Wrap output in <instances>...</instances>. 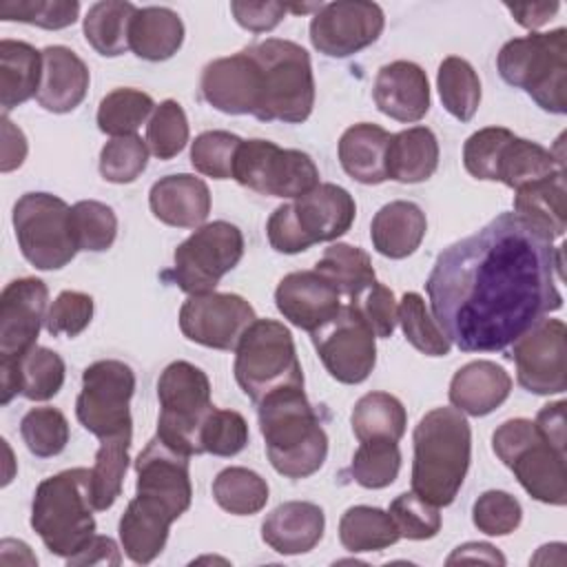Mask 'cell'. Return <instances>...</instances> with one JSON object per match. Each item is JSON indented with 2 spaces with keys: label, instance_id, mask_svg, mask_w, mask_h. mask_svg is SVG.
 <instances>
[{
  "label": "cell",
  "instance_id": "obj_29",
  "mask_svg": "<svg viewBox=\"0 0 567 567\" xmlns=\"http://www.w3.org/2000/svg\"><path fill=\"white\" fill-rule=\"evenodd\" d=\"M512 392L509 372L487 359L470 361L450 381V403L463 414L485 416L494 412Z\"/></svg>",
  "mask_w": 567,
  "mask_h": 567
},
{
  "label": "cell",
  "instance_id": "obj_56",
  "mask_svg": "<svg viewBox=\"0 0 567 567\" xmlns=\"http://www.w3.org/2000/svg\"><path fill=\"white\" fill-rule=\"evenodd\" d=\"M520 518H523L520 503L503 489L483 492L472 505V520L478 527V532L487 536L512 534L520 525Z\"/></svg>",
  "mask_w": 567,
  "mask_h": 567
},
{
  "label": "cell",
  "instance_id": "obj_45",
  "mask_svg": "<svg viewBox=\"0 0 567 567\" xmlns=\"http://www.w3.org/2000/svg\"><path fill=\"white\" fill-rule=\"evenodd\" d=\"M401 452L396 441H363L352 456L348 474L365 489H381L396 481Z\"/></svg>",
  "mask_w": 567,
  "mask_h": 567
},
{
  "label": "cell",
  "instance_id": "obj_63",
  "mask_svg": "<svg viewBox=\"0 0 567 567\" xmlns=\"http://www.w3.org/2000/svg\"><path fill=\"white\" fill-rule=\"evenodd\" d=\"M505 9L514 16V20L525 27V29H538L543 27L547 20H551V16L560 9L558 2H532V4H512L505 2Z\"/></svg>",
  "mask_w": 567,
  "mask_h": 567
},
{
  "label": "cell",
  "instance_id": "obj_4",
  "mask_svg": "<svg viewBox=\"0 0 567 567\" xmlns=\"http://www.w3.org/2000/svg\"><path fill=\"white\" fill-rule=\"evenodd\" d=\"M93 509L91 470H62L35 487L31 527L51 554L71 558L95 534Z\"/></svg>",
  "mask_w": 567,
  "mask_h": 567
},
{
  "label": "cell",
  "instance_id": "obj_48",
  "mask_svg": "<svg viewBox=\"0 0 567 567\" xmlns=\"http://www.w3.org/2000/svg\"><path fill=\"white\" fill-rule=\"evenodd\" d=\"M20 434L31 454L49 458L66 447L69 421L55 408H31L20 421Z\"/></svg>",
  "mask_w": 567,
  "mask_h": 567
},
{
  "label": "cell",
  "instance_id": "obj_46",
  "mask_svg": "<svg viewBox=\"0 0 567 567\" xmlns=\"http://www.w3.org/2000/svg\"><path fill=\"white\" fill-rule=\"evenodd\" d=\"M399 323L405 339L427 357L450 354V339L427 312V306L419 292H405L399 303Z\"/></svg>",
  "mask_w": 567,
  "mask_h": 567
},
{
  "label": "cell",
  "instance_id": "obj_30",
  "mask_svg": "<svg viewBox=\"0 0 567 567\" xmlns=\"http://www.w3.org/2000/svg\"><path fill=\"white\" fill-rule=\"evenodd\" d=\"M427 230V219L414 202L396 199L377 210L370 224V239L379 255L403 259L412 255Z\"/></svg>",
  "mask_w": 567,
  "mask_h": 567
},
{
  "label": "cell",
  "instance_id": "obj_3",
  "mask_svg": "<svg viewBox=\"0 0 567 567\" xmlns=\"http://www.w3.org/2000/svg\"><path fill=\"white\" fill-rule=\"evenodd\" d=\"M259 430L270 465L286 478L319 472L328 454V434L303 388H284L257 403Z\"/></svg>",
  "mask_w": 567,
  "mask_h": 567
},
{
  "label": "cell",
  "instance_id": "obj_22",
  "mask_svg": "<svg viewBox=\"0 0 567 567\" xmlns=\"http://www.w3.org/2000/svg\"><path fill=\"white\" fill-rule=\"evenodd\" d=\"M275 303L284 319L308 332L321 328L343 306L341 295L315 270L286 275L275 290Z\"/></svg>",
  "mask_w": 567,
  "mask_h": 567
},
{
  "label": "cell",
  "instance_id": "obj_8",
  "mask_svg": "<svg viewBox=\"0 0 567 567\" xmlns=\"http://www.w3.org/2000/svg\"><path fill=\"white\" fill-rule=\"evenodd\" d=\"M235 352V379L255 405L277 390L303 388L295 339L281 321L257 319Z\"/></svg>",
  "mask_w": 567,
  "mask_h": 567
},
{
  "label": "cell",
  "instance_id": "obj_43",
  "mask_svg": "<svg viewBox=\"0 0 567 567\" xmlns=\"http://www.w3.org/2000/svg\"><path fill=\"white\" fill-rule=\"evenodd\" d=\"M215 503L235 516H250L266 507L268 483L248 467H226L213 481Z\"/></svg>",
  "mask_w": 567,
  "mask_h": 567
},
{
  "label": "cell",
  "instance_id": "obj_59",
  "mask_svg": "<svg viewBox=\"0 0 567 567\" xmlns=\"http://www.w3.org/2000/svg\"><path fill=\"white\" fill-rule=\"evenodd\" d=\"M230 11L239 27L252 33H266L272 31L284 16L288 13V4L281 2H246V0H233Z\"/></svg>",
  "mask_w": 567,
  "mask_h": 567
},
{
  "label": "cell",
  "instance_id": "obj_31",
  "mask_svg": "<svg viewBox=\"0 0 567 567\" xmlns=\"http://www.w3.org/2000/svg\"><path fill=\"white\" fill-rule=\"evenodd\" d=\"M390 137L392 133L370 122L346 128L339 140V162L343 171L359 184L385 182V153Z\"/></svg>",
  "mask_w": 567,
  "mask_h": 567
},
{
  "label": "cell",
  "instance_id": "obj_13",
  "mask_svg": "<svg viewBox=\"0 0 567 567\" xmlns=\"http://www.w3.org/2000/svg\"><path fill=\"white\" fill-rule=\"evenodd\" d=\"M233 179L270 197H299L319 184L312 157L297 148H281L270 140H241Z\"/></svg>",
  "mask_w": 567,
  "mask_h": 567
},
{
  "label": "cell",
  "instance_id": "obj_34",
  "mask_svg": "<svg viewBox=\"0 0 567 567\" xmlns=\"http://www.w3.org/2000/svg\"><path fill=\"white\" fill-rule=\"evenodd\" d=\"M184 42V22L168 7H142L128 29V49L148 62L173 58Z\"/></svg>",
  "mask_w": 567,
  "mask_h": 567
},
{
  "label": "cell",
  "instance_id": "obj_25",
  "mask_svg": "<svg viewBox=\"0 0 567 567\" xmlns=\"http://www.w3.org/2000/svg\"><path fill=\"white\" fill-rule=\"evenodd\" d=\"M89 66L69 47L53 44L42 51V80L38 104L51 113H69L82 104L89 91Z\"/></svg>",
  "mask_w": 567,
  "mask_h": 567
},
{
  "label": "cell",
  "instance_id": "obj_5",
  "mask_svg": "<svg viewBox=\"0 0 567 567\" xmlns=\"http://www.w3.org/2000/svg\"><path fill=\"white\" fill-rule=\"evenodd\" d=\"M501 78L523 89L543 111L567 113V29L505 42L496 55Z\"/></svg>",
  "mask_w": 567,
  "mask_h": 567
},
{
  "label": "cell",
  "instance_id": "obj_9",
  "mask_svg": "<svg viewBox=\"0 0 567 567\" xmlns=\"http://www.w3.org/2000/svg\"><path fill=\"white\" fill-rule=\"evenodd\" d=\"M494 454L514 472L523 489L547 505L567 503L565 454L556 452L529 419H509L492 434Z\"/></svg>",
  "mask_w": 567,
  "mask_h": 567
},
{
  "label": "cell",
  "instance_id": "obj_24",
  "mask_svg": "<svg viewBox=\"0 0 567 567\" xmlns=\"http://www.w3.org/2000/svg\"><path fill=\"white\" fill-rule=\"evenodd\" d=\"M64 372L62 357L44 346H33L18 361H0V403L7 405L16 394L49 401L62 390Z\"/></svg>",
  "mask_w": 567,
  "mask_h": 567
},
{
  "label": "cell",
  "instance_id": "obj_28",
  "mask_svg": "<svg viewBox=\"0 0 567 567\" xmlns=\"http://www.w3.org/2000/svg\"><path fill=\"white\" fill-rule=\"evenodd\" d=\"M173 520L177 518L166 505L135 494L120 518V543L124 554L137 565L153 563L168 540Z\"/></svg>",
  "mask_w": 567,
  "mask_h": 567
},
{
  "label": "cell",
  "instance_id": "obj_2",
  "mask_svg": "<svg viewBox=\"0 0 567 567\" xmlns=\"http://www.w3.org/2000/svg\"><path fill=\"white\" fill-rule=\"evenodd\" d=\"M412 492L436 507L450 505L470 467L472 430L456 408H434L414 427Z\"/></svg>",
  "mask_w": 567,
  "mask_h": 567
},
{
  "label": "cell",
  "instance_id": "obj_62",
  "mask_svg": "<svg viewBox=\"0 0 567 567\" xmlns=\"http://www.w3.org/2000/svg\"><path fill=\"white\" fill-rule=\"evenodd\" d=\"M27 157V137L24 133L7 117L2 115V159L0 171L9 173L22 166Z\"/></svg>",
  "mask_w": 567,
  "mask_h": 567
},
{
  "label": "cell",
  "instance_id": "obj_32",
  "mask_svg": "<svg viewBox=\"0 0 567 567\" xmlns=\"http://www.w3.org/2000/svg\"><path fill=\"white\" fill-rule=\"evenodd\" d=\"M439 166V140L427 126H412L390 137L385 153L388 179L419 184L434 175Z\"/></svg>",
  "mask_w": 567,
  "mask_h": 567
},
{
  "label": "cell",
  "instance_id": "obj_27",
  "mask_svg": "<svg viewBox=\"0 0 567 567\" xmlns=\"http://www.w3.org/2000/svg\"><path fill=\"white\" fill-rule=\"evenodd\" d=\"M148 206L166 226L199 228L210 213V190L202 177L166 175L151 186Z\"/></svg>",
  "mask_w": 567,
  "mask_h": 567
},
{
  "label": "cell",
  "instance_id": "obj_61",
  "mask_svg": "<svg viewBox=\"0 0 567 567\" xmlns=\"http://www.w3.org/2000/svg\"><path fill=\"white\" fill-rule=\"evenodd\" d=\"M69 565H120L122 556L113 538L109 536H91L80 551H75L71 558H66Z\"/></svg>",
  "mask_w": 567,
  "mask_h": 567
},
{
  "label": "cell",
  "instance_id": "obj_12",
  "mask_svg": "<svg viewBox=\"0 0 567 567\" xmlns=\"http://www.w3.org/2000/svg\"><path fill=\"white\" fill-rule=\"evenodd\" d=\"M244 255L241 230L224 219L204 224L173 252V270L164 272L188 295L213 292L219 279L230 272Z\"/></svg>",
  "mask_w": 567,
  "mask_h": 567
},
{
  "label": "cell",
  "instance_id": "obj_6",
  "mask_svg": "<svg viewBox=\"0 0 567 567\" xmlns=\"http://www.w3.org/2000/svg\"><path fill=\"white\" fill-rule=\"evenodd\" d=\"M248 53L255 58L261 75V97L255 117L286 124L306 122L315 106V75L308 51L297 42L268 38L250 44Z\"/></svg>",
  "mask_w": 567,
  "mask_h": 567
},
{
  "label": "cell",
  "instance_id": "obj_20",
  "mask_svg": "<svg viewBox=\"0 0 567 567\" xmlns=\"http://www.w3.org/2000/svg\"><path fill=\"white\" fill-rule=\"evenodd\" d=\"M202 97L228 115H255L261 97V75L248 49L217 58L202 71Z\"/></svg>",
  "mask_w": 567,
  "mask_h": 567
},
{
  "label": "cell",
  "instance_id": "obj_49",
  "mask_svg": "<svg viewBox=\"0 0 567 567\" xmlns=\"http://www.w3.org/2000/svg\"><path fill=\"white\" fill-rule=\"evenodd\" d=\"M188 142V120L179 102L164 100L155 106L146 124V146L157 159H171Z\"/></svg>",
  "mask_w": 567,
  "mask_h": 567
},
{
  "label": "cell",
  "instance_id": "obj_16",
  "mask_svg": "<svg viewBox=\"0 0 567 567\" xmlns=\"http://www.w3.org/2000/svg\"><path fill=\"white\" fill-rule=\"evenodd\" d=\"M255 321V308L233 292L190 295L179 308L182 334L215 350H235Z\"/></svg>",
  "mask_w": 567,
  "mask_h": 567
},
{
  "label": "cell",
  "instance_id": "obj_35",
  "mask_svg": "<svg viewBox=\"0 0 567 567\" xmlns=\"http://www.w3.org/2000/svg\"><path fill=\"white\" fill-rule=\"evenodd\" d=\"M42 80V51L20 40L0 42V106L4 115L38 95Z\"/></svg>",
  "mask_w": 567,
  "mask_h": 567
},
{
  "label": "cell",
  "instance_id": "obj_50",
  "mask_svg": "<svg viewBox=\"0 0 567 567\" xmlns=\"http://www.w3.org/2000/svg\"><path fill=\"white\" fill-rule=\"evenodd\" d=\"M148 164V146L140 135L109 140L100 151V173L106 182L131 184Z\"/></svg>",
  "mask_w": 567,
  "mask_h": 567
},
{
  "label": "cell",
  "instance_id": "obj_44",
  "mask_svg": "<svg viewBox=\"0 0 567 567\" xmlns=\"http://www.w3.org/2000/svg\"><path fill=\"white\" fill-rule=\"evenodd\" d=\"M155 106L153 97L140 89H115L97 106V128L111 137L135 135Z\"/></svg>",
  "mask_w": 567,
  "mask_h": 567
},
{
  "label": "cell",
  "instance_id": "obj_54",
  "mask_svg": "<svg viewBox=\"0 0 567 567\" xmlns=\"http://www.w3.org/2000/svg\"><path fill=\"white\" fill-rule=\"evenodd\" d=\"M80 4L75 0H4L0 2L2 20L29 22L42 29H64L78 20Z\"/></svg>",
  "mask_w": 567,
  "mask_h": 567
},
{
  "label": "cell",
  "instance_id": "obj_26",
  "mask_svg": "<svg viewBox=\"0 0 567 567\" xmlns=\"http://www.w3.org/2000/svg\"><path fill=\"white\" fill-rule=\"evenodd\" d=\"M326 514L308 501L277 505L261 523V540L277 554L297 556L317 547L323 538Z\"/></svg>",
  "mask_w": 567,
  "mask_h": 567
},
{
  "label": "cell",
  "instance_id": "obj_39",
  "mask_svg": "<svg viewBox=\"0 0 567 567\" xmlns=\"http://www.w3.org/2000/svg\"><path fill=\"white\" fill-rule=\"evenodd\" d=\"M401 538L390 512L370 505L348 507L339 520V540L352 551H381Z\"/></svg>",
  "mask_w": 567,
  "mask_h": 567
},
{
  "label": "cell",
  "instance_id": "obj_40",
  "mask_svg": "<svg viewBox=\"0 0 567 567\" xmlns=\"http://www.w3.org/2000/svg\"><path fill=\"white\" fill-rule=\"evenodd\" d=\"M315 272H319L339 295L348 299L357 297L365 286L377 281L370 255L350 244L328 246L317 261Z\"/></svg>",
  "mask_w": 567,
  "mask_h": 567
},
{
  "label": "cell",
  "instance_id": "obj_37",
  "mask_svg": "<svg viewBox=\"0 0 567 567\" xmlns=\"http://www.w3.org/2000/svg\"><path fill=\"white\" fill-rule=\"evenodd\" d=\"M350 425L359 443L379 439L399 441L405 434L408 414L396 396L388 392H368L354 403Z\"/></svg>",
  "mask_w": 567,
  "mask_h": 567
},
{
  "label": "cell",
  "instance_id": "obj_36",
  "mask_svg": "<svg viewBox=\"0 0 567 567\" xmlns=\"http://www.w3.org/2000/svg\"><path fill=\"white\" fill-rule=\"evenodd\" d=\"M558 171H565L563 157H556L538 142L514 135L501 153L496 182H503L505 186L518 190L520 186L551 177Z\"/></svg>",
  "mask_w": 567,
  "mask_h": 567
},
{
  "label": "cell",
  "instance_id": "obj_38",
  "mask_svg": "<svg viewBox=\"0 0 567 567\" xmlns=\"http://www.w3.org/2000/svg\"><path fill=\"white\" fill-rule=\"evenodd\" d=\"M137 7L122 0H102L84 16V38L104 58H117L128 49V29Z\"/></svg>",
  "mask_w": 567,
  "mask_h": 567
},
{
  "label": "cell",
  "instance_id": "obj_18",
  "mask_svg": "<svg viewBox=\"0 0 567 567\" xmlns=\"http://www.w3.org/2000/svg\"><path fill=\"white\" fill-rule=\"evenodd\" d=\"M383 27L385 16L377 2H328L321 4L310 20V42L328 58H348L374 44Z\"/></svg>",
  "mask_w": 567,
  "mask_h": 567
},
{
  "label": "cell",
  "instance_id": "obj_55",
  "mask_svg": "<svg viewBox=\"0 0 567 567\" xmlns=\"http://www.w3.org/2000/svg\"><path fill=\"white\" fill-rule=\"evenodd\" d=\"M390 516L396 523L401 538L427 540L434 538L441 529L439 507L427 503L414 492H403L390 503Z\"/></svg>",
  "mask_w": 567,
  "mask_h": 567
},
{
  "label": "cell",
  "instance_id": "obj_58",
  "mask_svg": "<svg viewBox=\"0 0 567 567\" xmlns=\"http://www.w3.org/2000/svg\"><path fill=\"white\" fill-rule=\"evenodd\" d=\"M93 319V297L80 290H62L44 317V328L53 337H78Z\"/></svg>",
  "mask_w": 567,
  "mask_h": 567
},
{
  "label": "cell",
  "instance_id": "obj_33",
  "mask_svg": "<svg viewBox=\"0 0 567 567\" xmlns=\"http://www.w3.org/2000/svg\"><path fill=\"white\" fill-rule=\"evenodd\" d=\"M565 195V171H558L551 177L520 186L514 195V213L554 241L567 228Z\"/></svg>",
  "mask_w": 567,
  "mask_h": 567
},
{
  "label": "cell",
  "instance_id": "obj_64",
  "mask_svg": "<svg viewBox=\"0 0 567 567\" xmlns=\"http://www.w3.org/2000/svg\"><path fill=\"white\" fill-rule=\"evenodd\" d=\"M458 560H483V563H492V565H505V556L489 543H465V545L456 547L450 554L447 565H454Z\"/></svg>",
  "mask_w": 567,
  "mask_h": 567
},
{
  "label": "cell",
  "instance_id": "obj_42",
  "mask_svg": "<svg viewBox=\"0 0 567 567\" xmlns=\"http://www.w3.org/2000/svg\"><path fill=\"white\" fill-rule=\"evenodd\" d=\"M436 86L450 115L461 122H470L474 117L481 104V80L467 60L458 55L445 58L436 73Z\"/></svg>",
  "mask_w": 567,
  "mask_h": 567
},
{
  "label": "cell",
  "instance_id": "obj_60",
  "mask_svg": "<svg viewBox=\"0 0 567 567\" xmlns=\"http://www.w3.org/2000/svg\"><path fill=\"white\" fill-rule=\"evenodd\" d=\"M565 401H556L545 405L538 414H536V430L540 432V436L560 454H565V443H567V427H565Z\"/></svg>",
  "mask_w": 567,
  "mask_h": 567
},
{
  "label": "cell",
  "instance_id": "obj_11",
  "mask_svg": "<svg viewBox=\"0 0 567 567\" xmlns=\"http://www.w3.org/2000/svg\"><path fill=\"white\" fill-rule=\"evenodd\" d=\"M13 230L22 257L38 270L64 268L78 252L71 206L51 193H24L13 204Z\"/></svg>",
  "mask_w": 567,
  "mask_h": 567
},
{
  "label": "cell",
  "instance_id": "obj_19",
  "mask_svg": "<svg viewBox=\"0 0 567 567\" xmlns=\"http://www.w3.org/2000/svg\"><path fill=\"white\" fill-rule=\"evenodd\" d=\"M47 301L49 288L42 279L22 277L4 286L0 295V361H18L38 346Z\"/></svg>",
  "mask_w": 567,
  "mask_h": 567
},
{
  "label": "cell",
  "instance_id": "obj_53",
  "mask_svg": "<svg viewBox=\"0 0 567 567\" xmlns=\"http://www.w3.org/2000/svg\"><path fill=\"white\" fill-rule=\"evenodd\" d=\"M514 133L505 126H487L472 133L463 144V166L476 179L496 182L498 159Z\"/></svg>",
  "mask_w": 567,
  "mask_h": 567
},
{
  "label": "cell",
  "instance_id": "obj_7",
  "mask_svg": "<svg viewBox=\"0 0 567 567\" xmlns=\"http://www.w3.org/2000/svg\"><path fill=\"white\" fill-rule=\"evenodd\" d=\"M354 197L337 184H317L272 210L266 224L270 246L284 255H297L319 241L346 235L354 221Z\"/></svg>",
  "mask_w": 567,
  "mask_h": 567
},
{
  "label": "cell",
  "instance_id": "obj_14",
  "mask_svg": "<svg viewBox=\"0 0 567 567\" xmlns=\"http://www.w3.org/2000/svg\"><path fill=\"white\" fill-rule=\"evenodd\" d=\"M135 392L133 370L117 359H102L82 372L75 416L97 439L133 434L128 401Z\"/></svg>",
  "mask_w": 567,
  "mask_h": 567
},
{
  "label": "cell",
  "instance_id": "obj_41",
  "mask_svg": "<svg viewBox=\"0 0 567 567\" xmlns=\"http://www.w3.org/2000/svg\"><path fill=\"white\" fill-rule=\"evenodd\" d=\"M133 434L100 439L95 463L91 467V501L95 512L109 509L122 494L128 470V450Z\"/></svg>",
  "mask_w": 567,
  "mask_h": 567
},
{
  "label": "cell",
  "instance_id": "obj_52",
  "mask_svg": "<svg viewBox=\"0 0 567 567\" xmlns=\"http://www.w3.org/2000/svg\"><path fill=\"white\" fill-rule=\"evenodd\" d=\"M248 443V423L235 410L213 408L199 430L202 454L235 456Z\"/></svg>",
  "mask_w": 567,
  "mask_h": 567
},
{
  "label": "cell",
  "instance_id": "obj_23",
  "mask_svg": "<svg viewBox=\"0 0 567 567\" xmlns=\"http://www.w3.org/2000/svg\"><path fill=\"white\" fill-rule=\"evenodd\" d=\"M372 97L377 109L396 122H419L430 111V82L410 60H394L377 71Z\"/></svg>",
  "mask_w": 567,
  "mask_h": 567
},
{
  "label": "cell",
  "instance_id": "obj_17",
  "mask_svg": "<svg viewBox=\"0 0 567 567\" xmlns=\"http://www.w3.org/2000/svg\"><path fill=\"white\" fill-rule=\"evenodd\" d=\"M567 328L560 319H538L512 343L518 383L534 394L567 390Z\"/></svg>",
  "mask_w": 567,
  "mask_h": 567
},
{
  "label": "cell",
  "instance_id": "obj_51",
  "mask_svg": "<svg viewBox=\"0 0 567 567\" xmlns=\"http://www.w3.org/2000/svg\"><path fill=\"white\" fill-rule=\"evenodd\" d=\"M241 137L228 131H204L190 144V164L213 179H230Z\"/></svg>",
  "mask_w": 567,
  "mask_h": 567
},
{
  "label": "cell",
  "instance_id": "obj_1",
  "mask_svg": "<svg viewBox=\"0 0 567 567\" xmlns=\"http://www.w3.org/2000/svg\"><path fill=\"white\" fill-rule=\"evenodd\" d=\"M563 248L516 213L439 252L425 281L434 321L463 352H501L563 306Z\"/></svg>",
  "mask_w": 567,
  "mask_h": 567
},
{
  "label": "cell",
  "instance_id": "obj_15",
  "mask_svg": "<svg viewBox=\"0 0 567 567\" xmlns=\"http://www.w3.org/2000/svg\"><path fill=\"white\" fill-rule=\"evenodd\" d=\"M310 334L332 379L354 385L370 377L377 363V337L350 303L341 306L330 321Z\"/></svg>",
  "mask_w": 567,
  "mask_h": 567
},
{
  "label": "cell",
  "instance_id": "obj_10",
  "mask_svg": "<svg viewBox=\"0 0 567 567\" xmlns=\"http://www.w3.org/2000/svg\"><path fill=\"white\" fill-rule=\"evenodd\" d=\"M157 399L162 410L155 436L184 456L202 454L199 430L215 408L206 372L188 361L168 363L157 381Z\"/></svg>",
  "mask_w": 567,
  "mask_h": 567
},
{
  "label": "cell",
  "instance_id": "obj_57",
  "mask_svg": "<svg viewBox=\"0 0 567 567\" xmlns=\"http://www.w3.org/2000/svg\"><path fill=\"white\" fill-rule=\"evenodd\" d=\"M348 303L359 312V317L368 323L374 337L379 339L392 337L399 323V303L394 299V292L388 286L372 281L357 297L348 299Z\"/></svg>",
  "mask_w": 567,
  "mask_h": 567
},
{
  "label": "cell",
  "instance_id": "obj_47",
  "mask_svg": "<svg viewBox=\"0 0 567 567\" xmlns=\"http://www.w3.org/2000/svg\"><path fill=\"white\" fill-rule=\"evenodd\" d=\"M71 233L78 250L102 252L115 241L117 217L111 206L95 199H82L71 206Z\"/></svg>",
  "mask_w": 567,
  "mask_h": 567
},
{
  "label": "cell",
  "instance_id": "obj_21",
  "mask_svg": "<svg viewBox=\"0 0 567 567\" xmlns=\"http://www.w3.org/2000/svg\"><path fill=\"white\" fill-rule=\"evenodd\" d=\"M188 458L153 436L135 458V494L159 501L179 518L193 501Z\"/></svg>",
  "mask_w": 567,
  "mask_h": 567
}]
</instances>
